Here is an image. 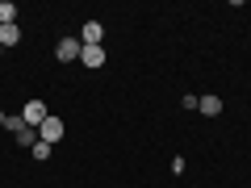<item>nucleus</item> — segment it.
<instances>
[{"mask_svg": "<svg viewBox=\"0 0 251 188\" xmlns=\"http://www.w3.org/2000/svg\"><path fill=\"white\" fill-rule=\"evenodd\" d=\"M4 130H9V134L17 138L21 130H25V117H21V113H9V117H4Z\"/></svg>", "mask_w": 251, "mask_h": 188, "instance_id": "nucleus-9", "label": "nucleus"}, {"mask_svg": "<svg viewBox=\"0 0 251 188\" xmlns=\"http://www.w3.org/2000/svg\"><path fill=\"white\" fill-rule=\"evenodd\" d=\"M80 38H59V46H54V54H59V63H75L80 59Z\"/></svg>", "mask_w": 251, "mask_h": 188, "instance_id": "nucleus-2", "label": "nucleus"}, {"mask_svg": "<svg viewBox=\"0 0 251 188\" xmlns=\"http://www.w3.org/2000/svg\"><path fill=\"white\" fill-rule=\"evenodd\" d=\"M0 54H4V46H0Z\"/></svg>", "mask_w": 251, "mask_h": 188, "instance_id": "nucleus-13", "label": "nucleus"}, {"mask_svg": "<svg viewBox=\"0 0 251 188\" xmlns=\"http://www.w3.org/2000/svg\"><path fill=\"white\" fill-rule=\"evenodd\" d=\"M80 63H84V67H105V46H84Z\"/></svg>", "mask_w": 251, "mask_h": 188, "instance_id": "nucleus-5", "label": "nucleus"}, {"mask_svg": "<svg viewBox=\"0 0 251 188\" xmlns=\"http://www.w3.org/2000/svg\"><path fill=\"white\" fill-rule=\"evenodd\" d=\"M34 142H38V130H29V125H25V130L17 134V146H34Z\"/></svg>", "mask_w": 251, "mask_h": 188, "instance_id": "nucleus-10", "label": "nucleus"}, {"mask_svg": "<svg viewBox=\"0 0 251 188\" xmlns=\"http://www.w3.org/2000/svg\"><path fill=\"white\" fill-rule=\"evenodd\" d=\"M4 117H9V113H0V130H4Z\"/></svg>", "mask_w": 251, "mask_h": 188, "instance_id": "nucleus-12", "label": "nucleus"}, {"mask_svg": "<svg viewBox=\"0 0 251 188\" xmlns=\"http://www.w3.org/2000/svg\"><path fill=\"white\" fill-rule=\"evenodd\" d=\"M29 151H34V159H50V142H42V138H38Z\"/></svg>", "mask_w": 251, "mask_h": 188, "instance_id": "nucleus-11", "label": "nucleus"}, {"mask_svg": "<svg viewBox=\"0 0 251 188\" xmlns=\"http://www.w3.org/2000/svg\"><path fill=\"white\" fill-rule=\"evenodd\" d=\"M63 134H67V130H63V121H59V117H54V113H50V117H46V121H42V125H38V138H42V142H50V146H54V142H59V138H63Z\"/></svg>", "mask_w": 251, "mask_h": 188, "instance_id": "nucleus-1", "label": "nucleus"}, {"mask_svg": "<svg viewBox=\"0 0 251 188\" xmlns=\"http://www.w3.org/2000/svg\"><path fill=\"white\" fill-rule=\"evenodd\" d=\"M197 113L201 117H218L222 113V96H197Z\"/></svg>", "mask_w": 251, "mask_h": 188, "instance_id": "nucleus-6", "label": "nucleus"}, {"mask_svg": "<svg viewBox=\"0 0 251 188\" xmlns=\"http://www.w3.org/2000/svg\"><path fill=\"white\" fill-rule=\"evenodd\" d=\"M100 38H105V25H100V21H84L80 46H100Z\"/></svg>", "mask_w": 251, "mask_h": 188, "instance_id": "nucleus-4", "label": "nucleus"}, {"mask_svg": "<svg viewBox=\"0 0 251 188\" xmlns=\"http://www.w3.org/2000/svg\"><path fill=\"white\" fill-rule=\"evenodd\" d=\"M21 117H25V125H29V130H38V125H42L50 113H46V105H42V100H29V105L21 109Z\"/></svg>", "mask_w": 251, "mask_h": 188, "instance_id": "nucleus-3", "label": "nucleus"}, {"mask_svg": "<svg viewBox=\"0 0 251 188\" xmlns=\"http://www.w3.org/2000/svg\"><path fill=\"white\" fill-rule=\"evenodd\" d=\"M0 25H17V4L13 0H0Z\"/></svg>", "mask_w": 251, "mask_h": 188, "instance_id": "nucleus-7", "label": "nucleus"}, {"mask_svg": "<svg viewBox=\"0 0 251 188\" xmlns=\"http://www.w3.org/2000/svg\"><path fill=\"white\" fill-rule=\"evenodd\" d=\"M21 42V29L17 25H0V46H17Z\"/></svg>", "mask_w": 251, "mask_h": 188, "instance_id": "nucleus-8", "label": "nucleus"}]
</instances>
